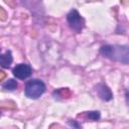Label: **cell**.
Returning <instances> with one entry per match:
<instances>
[{
  "instance_id": "obj_1",
  "label": "cell",
  "mask_w": 129,
  "mask_h": 129,
  "mask_svg": "<svg viewBox=\"0 0 129 129\" xmlns=\"http://www.w3.org/2000/svg\"><path fill=\"white\" fill-rule=\"evenodd\" d=\"M100 52L110 59L128 63V46L126 45H104L101 47Z\"/></svg>"
},
{
  "instance_id": "obj_2",
  "label": "cell",
  "mask_w": 129,
  "mask_h": 129,
  "mask_svg": "<svg viewBox=\"0 0 129 129\" xmlns=\"http://www.w3.org/2000/svg\"><path fill=\"white\" fill-rule=\"evenodd\" d=\"M44 91H45V85L40 80H31L27 82L24 89L25 96L32 99L39 98L44 93Z\"/></svg>"
},
{
  "instance_id": "obj_3",
  "label": "cell",
  "mask_w": 129,
  "mask_h": 129,
  "mask_svg": "<svg viewBox=\"0 0 129 129\" xmlns=\"http://www.w3.org/2000/svg\"><path fill=\"white\" fill-rule=\"evenodd\" d=\"M68 22L70 24V26L76 30L77 32H80L84 26V20L83 18L80 16L79 12L77 10H72L69 14H68Z\"/></svg>"
},
{
  "instance_id": "obj_4",
  "label": "cell",
  "mask_w": 129,
  "mask_h": 129,
  "mask_svg": "<svg viewBox=\"0 0 129 129\" xmlns=\"http://www.w3.org/2000/svg\"><path fill=\"white\" fill-rule=\"evenodd\" d=\"M13 74L16 78L20 80H24L31 75V68L26 63L18 64L13 69Z\"/></svg>"
},
{
  "instance_id": "obj_5",
  "label": "cell",
  "mask_w": 129,
  "mask_h": 129,
  "mask_svg": "<svg viewBox=\"0 0 129 129\" xmlns=\"http://www.w3.org/2000/svg\"><path fill=\"white\" fill-rule=\"evenodd\" d=\"M96 88H97L98 95L100 96L101 99H103V100H105V101H110V100L112 99L113 95H112L110 89H109L106 85H104V84H99Z\"/></svg>"
},
{
  "instance_id": "obj_6",
  "label": "cell",
  "mask_w": 129,
  "mask_h": 129,
  "mask_svg": "<svg viewBox=\"0 0 129 129\" xmlns=\"http://www.w3.org/2000/svg\"><path fill=\"white\" fill-rule=\"evenodd\" d=\"M12 62V55L10 51H6L5 54H0V66L3 68H8Z\"/></svg>"
},
{
  "instance_id": "obj_7",
  "label": "cell",
  "mask_w": 129,
  "mask_h": 129,
  "mask_svg": "<svg viewBox=\"0 0 129 129\" xmlns=\"http://www.w3.org/2000/svg\"><path fill=\"white\" fill-rule=\"evenodd\" d=\"M3 88L5 90H9V91H13L17 88V83L14 81V80H8L4 85H3Z\"/></svg>"
},
{
  "instance_id": "obj_8",
  "label": "cell",
  "mask_w": 129,
  "mask_h": 129,
  "mask_svg": "<svg viewBox=\"0 0 129 129\" xmlns=\"http://www.w3.org/2000/svg\"><path fill=\"white\" fill-rule=\"evenodd\" d=\"M88 117H89V119H92V120H98L100 118V113L98 111L90 112V113H88Z\"/></svg>"
},
{
  "instance_id": "obj_9",
  "label": "cell",
  "mask_w": 129,
  "mask_h": 129,
  "mask_svg": "<svg viewBox=\"0 0 129 129\" xmlns=\"http://www.w3.org/2000/svg\"><path fill=\"white\" fill-rule=\"evenodd\" d=\"M6 17H7V14H6L5 10H4L2 7H0V19H1V20H5Z\"/></svg>"
},
{
  "instance_id": "obj_10",
  "label": "cell",
  "mask_w": 129,
  "mask_h": 129,
  "mask_svg": "<svg viewBox=\"0 0 129 129\" xmlns=\"http://www.w3.org/2000/svg\"><path fill=\"white\" fill-rule=\"evenodd\" d=\"M5 77H6V74L4 72L0 71V81H2L3 79H5Z\"/></svg>"
},
{
  "instance_id": "obj_11",
  "label": "cell",
  "mask_w": 129,
  "mask_h": 129,
  "mask_svg": "<svg viewBox=\"0 0 129 129\" xmlns=\"http://www.w3.org/2000/svg\"><path fill=\"white\" fill-rule=\"evenodd\" d=\"M70 125L75 126V127H79V125H77V124H76V123H74V122H73V123H72V122H70Z\"/></svg>"
}]
</instances>
